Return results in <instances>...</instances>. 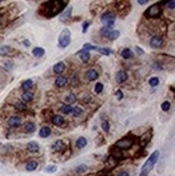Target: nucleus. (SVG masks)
I'll return each mask as SVG.
<instances>
[{
  "instance_id": "1",
  "label": "nucleus",
  "mask_w": 175,
  "mask_h": 176,
  "mask_svg": "<svg viewBox=\"0 0 175 176\" xmlns=\"http://www.w3.org/2000/svg\"><path fill=\"white\" fill-rule=\"evenodd\" d=\"M67 5L66 1L54 0V1H48L43 3L39 9V14H42L47 18H53L55 15L62 13Z\"/></svg>"
},
{
  "instance_id": "2",
  "label": "nucleus",
  "mask_w": 175,
  "mask_h": 176,
  "mask_svg": "<svg viewBox=\"0 0 175 176\" xmlns=\"http://www.w3.org/2000/svg\"><path fill=\"white\" fill-rule=\"evenodd\" d=\"M159 154H160L159 150H155V151L153 152V154H150V157L148 158V160L145 162V164H144L143 168H142V171H141L140 176H147L148 174H149V172L153 169L155 164L157 163V161H158Z\"/></svg>"
},
{
  "instance_id": "3",
  "label": "nucleus",
  "mask_w": 175,
  "mask_h": 176,
  "mask_svg": "<svg viewBox=\"0 0 175 176\" xmlns=\"http://www.w3.org/2000/svg\"><path fill=\"white\" fill-rule=\"evenodd\" d=\"M70 42H72V32L69 29L65 28L59 36V47L61 49H65L70 45Z\"/></svg>"
},
{
  "instance_id": "4",
  "label": "nucleus",
  "mask_w": 175,
  "mask_h": 176,
  "mask_svg": "<svg viewBox=\"0 0 175 176\" xmlns=\"http://www.w3.org/2000/svg\"><path fill=\"white\" fill-rule=\"evenodd\" d=\"M162 13V7L160 3H155L151 7H149L146 10L145 15L147 18H158L159 15Z\"/></svg>"
},
{
  "instance_id": "5",
  "label": "nucleus",
  "mask_w": 175,
  "mask_h": 176,
  "mask_svg": "<svg viewBox=\"0 0 175 176\" xmlns=\"http://www.w3.org/2000/svg\"><path fill=\"white\" fill-rule=\"evenodd\" d=\"M134 144V141L132 138H130V137H124V138L120 139V141H118L116 143V145H115V147L116 148H119V149H130L131 147L133 146Z\"/></svg>"
},
{
  "instance_id": "6",
  "label": "nucleus",
  "mask_w": 175,
  "mask_h": 176,
  "mask_svg": "<svg viewBox=\"0 0 175 176\" xmlns=\"http://www.w3.org/2000/svg\"><path fill=\"white\" fill-rule=\"evenodd\" d=\"M149 45H150V47L153 48V49H160L163 45L162 37H161V36H153V37H151Z\"/></svg>"
},
{
  "instance_id": "7",
  "label": "nucleus",
  "mask_w": 175,
  "mask_h": 176,
  "mask_svg": "<svg viewBox=\"0 0 175 176\" xmlns=\"http://www.w3.org/2000/svg\"><path fill=\"white\" fill-rule=\"evenodd\" d=\"M8 124L11 128H19L22 124V118L19 116H12L8 120Z\"/></svg>"
},
{
  "instance_id": "8",
  "label": "nucleus",
  "mask_w": 175,
  "mask_h": 176,
  "mask_svg": "<svg viewBox=\"0 0 175 176\" xmlns=\"http://www.w3.org/2000/svg\"><path fill=\"white\" fill-rule=\"evenodd\" d=\"M72 7H68L65 11H63L62 14L59 15V21L61 22H66L69 18H70V15H72Z\"/></svg>"
},
{
  "instance_id": "9",
  "label": "nucleus",
  "mask_w": 175,
  "mask_h": 176,
  "mask_svg": "<svg viewBox=\"0 0 175 176\" xmlns=\"http://www.w3.org/2000/svg\"><path fill=\"white\" fill-rule=\"evenodd\" d=\"M52 123L54 124V125H56V127H62L63 124L65 123V119L64 117L59 116V115H55V116L52 117Z\"/></svg>"
},
{
  "instance_id": "10",
  "label": "nucleus",
  "mask_w": 175,
  "mask_h": 176,
  "mask_svg": "<svg viewBox=\"0 0 175 176\" xmlns=\"http://www.w3.org/2000/svg\"><path fill=\"white\" fill-rule=\"evenodd\" d=\"M128 79V74L124 70H119L116 75V81L118 83H123L124 81H126Z\"/></svg>"
},
{
  "instance_id": "11",
  "label": "nucleus",
  "mask_w": 175,
  "mask_h": 176,
  "mask_svg": "<svg viewBox=\"0 0 175 176\" xmlns=\"http://www.w3.org/2000/svg\"><path fill=\"white\" fill-rule=\"evenodd\" d=\"M151 137H153V131L150 130V131L146 132L141 138V146H145L146 144H148L150 141Z\"/></svg>"
},
{
  "instance_id": "12",
  "label": "nucleus",
  "mask_w": 175,
  "mask_h": 176,
  "mask_svg": "<svg viewBox=\"0 0 175 176\" xmlns=\"http://www.w3.org/2000/svg\"><path fill=\"white\" fill-rule=\"evenodd\" d=\"M65 68H66L65 63L59 62L53 66V71H54V74H62V72H64Z\"/></svg>"
},
{
  "instance_id": "13",
  "label": "nucleus",
  "mask_w": 175,
  "mask_h": 176,
  "mask_svg": "<svg viewBox=\"0 0 175 176\" xmlns=\"http://www.w3.org/2000/svg\"><path fill=\"white\" fill-rule=\"evenodd\" d=\"M13 52V50L9 45H2L0 48V56H9Z\"/></svg>"
},
{
  "instance_id": "14",
  "label": "nucleus",
  "mask_w": 175,
  "mask_h": 176,
  "mask_svg": "<svg viewBox=\"0 0 175 176\" xmlns=\"http://www.w3.org/2000/svg\"><path fill=\"white\" fill-rule=\"evenodd\" d=\"M99 72L96 71L95 69H90L86 72V79L89 80V81H95L99 78Z\"/></svg>"
},
{
  "instance_id": "15",
  "label": "nucleus",
  "mask_w": 175,
  "mask_h": 176,
  "mask_svg": "<svg viewBox=\"0 0 175 176\" xmlns=\"http://www.w3.org/2000/svg\"><path fill=\"white\" fill-rule=\"evenodd\" d=\"M26 148H27V150L30 152H38L39 151V145H38L37 141H29V143L27 144V146H26Z\"/></svg>"
},
{
  "instance_id": "16",
  "label": "nucleus",
  "mask_w": 175,
  "mask_h": 176,
  "mask_svg": "<svg viewBox=\"0 0 175 176\" xmlns=\"http://www.w3.org/2000/svg\"><path fill=\"white\" fill-rule=\"evenodd\" d=\"M78 54H79L80 60H81L83 63H88L90 61V58H91L90 52H89V51H86V50H81V51H80Z\"/></svg>"
},
{
  "instance_id": "17",
  "label": "nucleus",
  "mask_w": 175,
  "mask_h": 176,
  "mask_svg": "<svg viewBox=\"0 0 175 176\" xmlns=\"http://www.w3.org/2000/svg\"><path fill=\"white\" fill-rule=\"evenodd\" d=\"M115 18H116V16H115L111 12H105V13H103V15L101 16V20L104 24L109 22V21H115Z\"/></svg>"
},
{
  "instance_id": "18",
  "label": "nucleus",
  "mask_w": 175,
  "mask_h": 176,
  "mask_svg": "<svg viewBox=\"0 0 175 176\" xmlns=\"http://www.w3.org/2000/svg\"><path fill=\"white\" fill-rule=\"evenodd\" d=\"M21 97H22L23 102L29 103V102H32V99H34V93H32V91H25Z\"/></svg>"
},
{
  "instance_id": "19",
  "label": "nucleus",
  "mask_w": 175,
  "mask_h": 176,
  "mask_svg": "<svg viewBox=\"0 0 175 176\" xmlns=\"http://www.w3.org/2000/svg\"><path fill=\"white\" fill-rule=\"evenodd\" d=\"M52 149L54 151H63L65 149V144L63 141H56L54 144L52 145Z\"/></svg>"
},
{
  "instance_id": "20",
  "label": "nucleus",
  "mask_w": 175,
  "mask_h": 176,
  "mask_svg": "<svg viewBox=\"0 0 175 176\" xmlns=\"http://www.w3.org/2000/svg\"><path fill=\"white\" fill-rule=\"evenodd\" d=\"M51 135V129L49 127H42L39 131V136L42 138H45V137H49Z\"/></svg>"
},
{
  "instance_id": "21",
  "label": "nucleus",
  "mask_w": 175,
  "mask_h": 176,
  "mask_svg": "<svg viewBox=\"0 0 175 176\" xmlns=\"http://www.w3.org/2000/svg\"><path fill=\"white\" fill-rule=\"evenodd\" d=\"M45 53V49L43 48H40V47H36L32 49V55H34L35 57H41L43 56Z\"/></svg>"
},
{
  "instance_id": "22",
  "label": "nucleus",
  "mask_w": 175,
  "mask_h": 176,
  "mask_svg": "<svg viewBox=\"0 0 175 176\" xmlns=\"http://www.w3.org/2000/svg\"><path fill=\"white\" fill-rule=\"evenodd\" d=\"M67 82H68L67 78L63 77V76H59V77L56 78V80H55V85L59 88H63L64 85H66Z\"/></svg>"
},
{
  "instance_id": "23",
  "label": "nucleus",
  "mask_w": 175,
  "mask_h": 176,
  "mask_svg": "<svg viewBox=\"0 0 175 176\" xmlns=\"http://www.w3.org/2000/svg\"><path fill=\"white\" fill-rule=\"evenodd\" d=\"M86 144H88V141H86V138L83 136L79 137V138L76 141V147L79 149H82L83 147H86Z\"/></svg>"
},
{
  "instance_id": "24",
  "label": "nucleus",
  "mask_w": 175,
  "mask_h": 176,
  "mask_svg": "<svg viewBox=\"0 0 175 176\" xmlns=\"http://www.w3.org/2000/svg\"><path fill=\"white\" fill-rule=\"evenodd\" d=\"M32 87H34V82H32V79L25 80L22 83V89L25 90V91H30L32 89Z\"/></svg>"
},
{
  "instance_id": "25",
  "label": "nucleus",
  "mask_w": 175,
  "mask_h": 176,
  "mask_svg": "<svg viewBox=\"0 0 175 176\" xmlns=\"http://www.w3.org/2000/svg\"><path fill=\"white\" fill-rule=\"evenodd\" d=\"M24 130L26 133H34L36 131V124L34 122H28V123L25 124Z\"/></svg>"
},
{
  "instance_id": "26",
  "label": "nucleus",
  "mask_w": 175,
  "mask_h": 176,
  "mask_svg": "<svg viewBox=\"0 0 175 176\" xmlns=\"http://www.w3.org/2000/svg\"><path fill=\"white\" fill-rule=\"evenodd\" d=\"M37 168H38V163L36 161H34V160H32V161H29L27 164H26V171H28V172L36 171Z\"/></svg>"
},
{
  "instance_id": "27",
  "label": "nucleus",
  "mask_w": 175,
  "mask_h": 176,
  "mask_svg": "<svg viewBox=\"0 0 175 176\" xmlns=\"http://www.w3.org/2000/svg\"><path fill=\"white\" fill-rule=\"evenodd\" d=\"M120 36V32L117 29H113L108 34V36H107V38H108L109 40H111V41H113V40L118 39V37Z\"/></svg>"
},
{
  "instance_id": "28",
  "label": "nucleus",
  "mask_w": 175,
  "mask_h": 176,
  "mask_svg": "<svg viewBox=\"0 0 175 176\" xmlns=\"http://www.w3.org/2000/svg\"><path fill=\"white\" fill-rule=\"evenodd\" d=\"M121 56L123 57V58H126V60H129V58H131V57L133 56V53H132V51L129 48H126V49L122 50Z\"/></svg>"
},
{
  "instance_id": "29",
  "label": "nucleus",
  "mask_w": 175,
  "mask_h": 176,
  "mask_svg": "<svg viewBox=\"0 0 175 176\" xmlns=\"http://www.w3.org/2000/svg\"><path fill=\"white\" fill-rule=\"evenodd\" d=\"M72 108L74 107H72L70 105H64V106L61 107V112H63L64 115H70L72 112Z\"/></svg>"
},
{
  "instance_id": "30",
  "label": "nucleus",
  "mask_w": 175,
  "mask_h": 176,
  "mask_svg": "<svg viewBox=\"0 0 175 176\" xmlns=\"http://www.w3.org/2000/svg\"><path fill=\"white\" fill-rule=\"evenodd\" d=\"M77 101V97L75 94H69L66 96V98H65V102L67 103V105H70L72 104V103H75Z\"/></svg>"
},
{
  "instance_id": "31",
  "label": "nucleus",
  "mask_w": 175,
  "mask_h": 176,
  "mask_svg": "<svg viewBox=\"0 0 175 176\" xmlns=\"http://www.w3.org/2000/svg\"><path fill=\"white\" fill-rule=\"evenodd\" d=\"M88 171V166L84 165V164H81V165L77 166L76 169H75V172H76L77 174H83L84 172Z\"/></svg>"
},
{
  "instance_id": "32",
  "label": "nucleus",
  "mask_w": 175,
  "mask_h": 176,
  "mask_svg": "<svg viewBox=\"0 0 175 176\" xmlns=\"http://www.w3.org/2000/svg\"><path fill=\"white\" fill-rule=\"evenodd\" d=\"M113 30V27H108V26H104L103 28L101 29V35L104 36V37H107L109 32Z\"/></svg>"
},
{
  "instance_id": "33",
  "label": "nucleus",
  "mask_w": 175,
  "mask_h": 176,
  "mask_svg": "<svg viewBox=\"0 0 175 176\" xmlns=\"http://www.w3.org/2000/svg\"><path fill=\"white\" fill-rule=\"evenodd\" d=\"M82 48H83L82 50H86V51H90V50H92V51H97V49H99L97 47L91 45V43H86V45H83Z\"/></svg>"
},
{
  "instance_id": "34",
  "label": "nucleus",
  "mask_w": 175,
  "mask_h": 176,
  "mask_svg": "<svg viewBox=\"0 0 175 176\" xmlns=\"http://www.w3.org/2000/svg\"><path fill=\"white\" fill-rule=\"evenodd\" d=\"M97 51H99L101 54H104V55H109L113 53V51H111L109 48H101V49H97Z\"/></svg>"
},
{
  "instance_id": "35",
  "label": "nucleus",
  "mask_w": 175,
  "mask_h": 176,
  "mask_svg": "<svg viewBox=\"0 0 175 176\" xmlns=\"http://www.w3.org/2000/svg\"><path fill=\"white\" fill-rule=\"evenodd\" d=\"M171 108V103L168 102V101H165V102H163L162 104H161V109L163 110V111H169Z\"/></svg>"
},
{
  "instance_id": "36",
  "label": "nucleus",
  "mask_w": 175,
  "mask_h": 176,
  "mask_svg": "<svg viewBox=\"0 0 175 176\" xmlns=\"http://www.w3.org/2000/svg\"><path fill=\"white\" fill-rule=\"evenodd\" d=\"M104 89V85L102 83V82H97L95 85V88H94V91H95V93H97V94H99L102 91H103Z\"/></svg>"
},
{
  "instance_id": "37",
  "label": "nucleus",
  "mask_w": 175,
  "mask_h": 176,
  "mask_svg": "<svg viewBox=\"0 0 175 176\" xmlns=\"http://www.w3.org/2000/svg\"><path fill=\"white\" fill-rule=\"evenodd\" d=\"M149 85H151V87H157V85H159V78L157 77H153L149 79Z\"/></svg>"
},
{
  "instance_id": "38",
  "label": "nucleus",
  "mask_w": 175,
  "mask_h": 176,
  "mask_svg": "<svg viewBox=\"0 0 175 176\" xmlns=\"http://www.w3.org/2000/svg\"><path fill=\"white\" fill-rule=\"evenodd\" d=\"M72 114L74 115V117H78L82 114V109L80 108V107H74V108H72Z\"/></svg>"
},
{
  "instance_id": "39",
  "label": "nucleus",
  "mask_w": 175,
  "mask_h": 176,
  "mask_svg": "<svg viewBox=\"0 0 175 176\" xmlns=\"http://www.w3.org/2000/svg\"><path fill=\"white\" fill-rule=\"evenodd\" d=\"M102 129L104 130L105 132H109V130H110V125H109V122L107 121H103L102 122Z\"/></svg>"
},
{
  "instance_id": "40",
  "label": "nucleus",
  "mask_w": 175,
  "mask_h": 176,
  "mask_svg": "<svg viewBox=\"0 0 175 176\" xmlns=\"http://www.w3.org/2000/svg\"><path fill=\"white\" fill-rule=\"evenodd\" d=\"M13 62H11V61H8V62H5V68L7 70H10V69H12L13 68Z\"/></svg>"
},
{
  "instance_id": "41",
  "label": "nucleus",
  "mask_w": 175,
  "mask_h": 176,
  "mask_svg": "<svg viewBox=\"0 0 175 176\" xmlns=\"http://www.w3.org/2000/svg\"><path fill=\"white\" fill-rule=\"evenodd\" d=\"M56 170H57V168L55 165H49L47 169H45V171L49 172V173H54V172H56Z\"/></svg>"
},
{
  "instance_id": "42",
  "label": "nucleus",
  "mask_w": 175,
  "mask_h": 176,
  "mask_svg": "<svg viewBox=\"0 0 175 176\" xmlns=\"http://www.w3.org/2000/svg\"><path fill=\"white\" fill-rule=\"evenodd\" d=\"M78 83H79L78 76H77V75H75V76H72V85H74V87H76V85H78Z\"/></svg>"
},
{
  "instance_id": "43",
  "label": "nucleus",
  "mask_w": 175,
  "mask_h": 176,
  "mask_svg": "<svg viewBox=\"0 0 175 176\" xmlns=\"http://www.w3.org/2000/svg\"><path fill=\"white\" fill-rule=\"evenodd\" d=\"M115 95H116L117 99H119V101L123 98V93H122V91H121V90H118V91H116Z\"/></svg>"
},
{
  "instance_id": "44",
  "label": "nucleus",
  "mask_w": 175,
  "mask_h": 176,
  "mask_svg": "<svg viewBox=\"0 0 175 176\" xmlns=\"http://www.w3.org/2000/svg\"><path fill=\"white\" fill-rule=\"evenodd\" d=\"M167 5H168L169 9H171V10H174V8H175V0H171V1H168V2H167Z\"/></svg>"
},
{
  "instance_id": "45",
  "label": "nucleus",
  "mask_w": 175,
  "mask_h": 176,
  "mask_svg": "<svg viewBox=\"0 0 175 176\" xmlns=\"http://www.w3.org/2000/svg\"><path fill=\"white\" fill-rule=\"evenodd\" d=\"M89 25H90L89 22H83V23H82V32H83V34H86V30H88V27H89Z\"/></svg>"
},
{
  "instance_id": "46",
  "label": "nucleus",
  "mask_w": 175,
  "mask_h": 176,
  "mask_svg": "<svg viewBox=\"0 0 175 176\" xmlns=\"http://www.w3.org/2000/svg\"><path fill=\"white\" fill-rule=\"evenodd\" d=\"M16 107H17V109H20V110H25V109H26V106H25V104L23 102H19V103H17Z\"/></svg>"
},
{
  "instance_id": "47",
  "label": "nucleus",
  "mask_w": 175,
  "mask_h": 176,
  "mask_svg": "<svg viewBox=\"0 0 175 176\" xmlns=\"http://www.w3.org/2000/svg\"><path fill=\"white\" fill-rule=\"evenodd\" d=\"M118 176H130V174H129L126 171H121L120 173L118 174Z\"/></svg>"
},
{
  "instance_id": "48",
  "label": "nucleus",
  "mask_w": 175,
  "mask_h": 176,
  "mask_svg": "<svg viewBox=\"0 0 175 176\" xmlns=\"http://www.w3.org/2000/svg\"><path fill=\"white\" fill-rule=\"evenodd\" d=\"M135 50L138 52V54H144V51L143 50H141V48L140 47H135Z\"/></svg>"
},
{
  "instance_id": "49",
  "label": "nucleus",
  "mask_w": 175,
  "mask_h": 176,
  "mask_svg": "<svg viewBox=\"0 0 175 176\" xmlns=\"http://www.w3.org/2000/svg\"><path fill=\"white\" fill-rule=\"evenodd\" d=\"M137 2L140 5H145V3H148V0H138Z\"/></svg>"
},
{
  "instance_id": "50",
  "label": "nucleus",
  "mask_w": 175,
  "mask_h": 176,
  "mask_svg": "<svg viewBox=\"0 0 175 176\" xmlns=\"http://www.w3.org/2000/svg\"><path fill=\"white\" fill-rule=\"evenodd\" d=\"M23 43H24V45H26V47H29V45H30V42L28 41V40H26V39L23 41Z\"/></svg>"
},
{
  "instance_id": "51",
  "label": "nucleus",
  "mask_w": 175,
  "mask_h": 176,
  "mask_svg": "<svg viewBox=\"0 0 175 176\" xmlns=\"http://www.w3.org/2000/svg\"><path fill=\"white\" fill-rule=\"evenodd\" d=\"M105 176H106V175H105Z\"/></svg>"
}]
</instances>
